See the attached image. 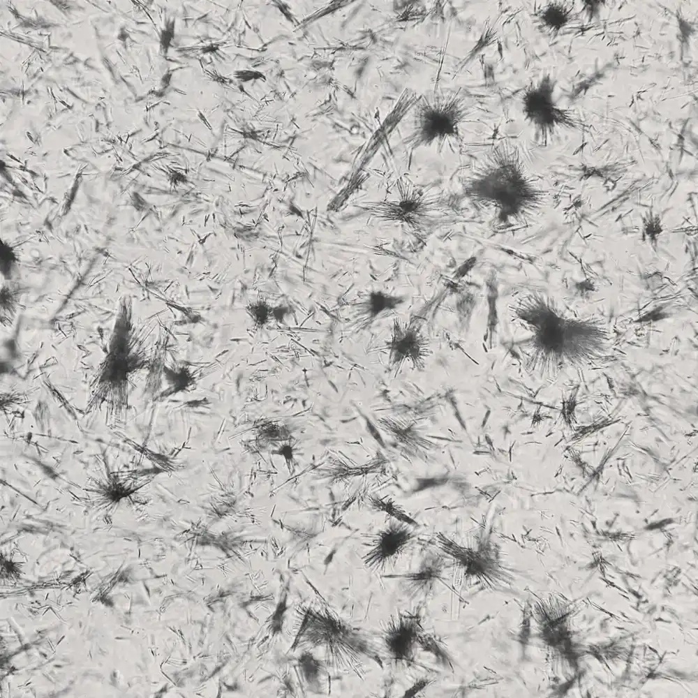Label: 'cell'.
Segmentation results:
<instances>
[{
    "label": "cell",
    "mask_w": 698,
    "mask_h": 698,
    "mask_svg": "<svg viewBox=\"0 0 698 698\" xmlns=\"http://www.w3.org/2000/svg\"><path fill=\"white\" fill-rule=\"evenodd\" d=\"M127 313L126 309H122L116 321L108 354L94 382L93 397L88 410L105 403L107 412L114 413L116 416L126 412L129 374L140 368L143 361L131 351Z\"/></svg>",
    "instance_id": "2"
},
{
    "label": "cell",
    "mask_w": 698,
    "mask_h": 698,
    "mask_svg": "<svg viewBox=\"0 0 698 698\" xmlns=\"http://www.w3.org/2000/svg\"><path fill=\"white\" fill-rule=\"evenodd\" d=\"M415 332L399 329L394 333L391 343V355L393 360L400 361L413 357L418 350V341Z\"/></svg>",
    "instance_id": "8"
},
{
    "label": "cell",
    "mask_w": 698,
    "mask_h": 698,
    "mask_svg": "<svg viewBox=\"0 0 698 698\" xmlns=\"http://www.w3.org/2000/svg\"><path fill=\"white\" fill-rule=\"evenodd\" d=\"M554 90V83L547 77L529 89L523 98V112L538 130L551 128L561 116L553 98Z\"/></svg>",
    "instance_id": "6"
},
{
    "label": "cell",
    "mask_w": 698,
    "mask_h": 698,
    "mask_svg": "<svg viewBox=\"0 0 698 698\" xmlns=\"http://www.w3.org/2000/svg\"><path fill=\"white\" fill-rule=\"evenodd\" d=\"M246 311L255 325L263 326L272 318V308L263 302L248 304Z\"/></svg>",
    "instance_id": "12"
},
{
    "label": "cell",
    "mask_w": 698,
    "mask_h": 698,
    "mask_svg": "<svg viewBox=\"0 0 698 698\" xmlns=\"http://www.w3.org/2000/svg\"><path fill=\"white\" fill-rule=\"evenodd\" d=\"M403 302V298L401 297L381 290L373 291L366 300V310L371 317L375 318L385 312L393 311Z\"/></svg>",
    "instance_id": "9"
},
{
    "label": "cell",
    "mask_w": 698,
    "mask_h": 698,
    "mask_svg": "<svg viewBox=\"0 0 698 698\" xmlns=\"http://www.w3.org/2000/svg\"><path fill=\"white\" fill-rule=\"evenodd\" d=\"M34 417L38 430L41 433H45L50 426V412L48 404L40 401L38 402L34 411Z\"/></svg>",
    "instance_id": "13"
},
{
    "label": "cell",
    "mask_w": 698,
    "mask_h": 698,
    "mask_svg": "<svg viewBox=\"0 0 698 698\" xmlns=\"http://www.w3.org/2000/svg\"><path fill=\"white\" fill-rule=\"evenodd\" d=\"M461 110L454 98H440L424 109L422 134L426 141L445 139L458 131Z\"/></svg>",
    "instance_id": "5"
},
{
    "label": "cell",
    "mask_w": 698,
    "mask_h": 698,
    "mask_svg": "<svg viewBox=\"0 0 698 698\" xmlns=\"http://www.w3.org/2000/svg\"><path fill=\"white\" fill-rule=\"evenodd\" d=\"M439 548L452 562L456 578L470 587L497 589L512 578L503 566L497 547L487 537L475 545L464 546L442 534L437 537Z\"/></svg>",
    "instance_id": "3"
},
{
    "label": "cell",
    "mask_w": 698,
    "mask_h": 698,
    "mask_svg": "<svg viewBox=\"0 0 698 698\" xmlns=\"http://www.w3.org/2000/svg\"><path fill=\"white\" fill-rule=\"evenodd\" d=\"M302 662V675L303 680L311 690L316 692L320 688V676L322 662L320 663L311 652L304 651Z\"/></svg>",
    "instance_id": "10"
},
{
    "label": "cell",
    "mask_w": 698,
    "mask_h": 698,
    "mask_svg": "<svg viewBox=\"0 0 698 698\" xmlns=\"http://www.w3.org/2000/svg\"><path fill=\"white\" fill-rule=\"evenodd\" d=\"M446 558L441 554L429 553L416 572L403 574L401 584L405 593L411 599L433 595L443 579L447 566Z\"/></svg>",
    "instance_id": "7"
},
{
    "label": "cell",
    "mask_w": 698,
    "mask_h": 698,
    "mask_svg": "<svg viewBox=\"0 0 698 698\" xmlns=\"http://www.w3.org/2000/svg\"><path fill=\"white\" fill-rule=\"evenodd\" d=\"M327 608L304 611L297 640L304 651L315 650L326 666L364 675L366 659L377 655L359 632Z\"/></svg>",
    "instance_id": "1"
},
{
    "label": "cell",
    "mask_w": 698,
    "mask_h": 698,
    "mask_svg": "<svg viewBox=\"0 0 698 698\" xmlns=\"http://www.w3.org/2000/svg\"><path fill=\"white\" fill-rule=\"evenodd\" d=\"M540 20L547 28L552 31H558L565 26L568 17L564 8L558 5L552 4L544 10Z\"/></svg>",
    "instance_id": "11"
},
{
    "label": "cell",
    "mask_w": 698,
    "mask_h": 698,
    "mask_svg": "<svg viewBox=\"0 0 698 698\" xmlns=\"http://www.w3.org/2000/svg\"><path fill=\"white\" fill-rule=\"evenodd\" d=\"M418 614H403L388 624L383 641L391 658L396 662L411 664L419 648L423 630Z\"/></svg>",
    "instance_id": "4"
}]
</instances>
